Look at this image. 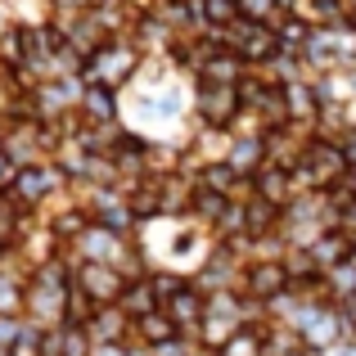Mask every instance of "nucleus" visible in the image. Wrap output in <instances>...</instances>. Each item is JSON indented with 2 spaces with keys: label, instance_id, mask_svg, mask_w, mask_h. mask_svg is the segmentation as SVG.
Listing matches in <instances>:
<instances>
[{
  "label": "nucleus",
  "instance_id": "obj_1",
  "mask_svg": "<svg viewBox=\"0 0 356 356\" xmlns=\"http://www.w3.org/2000/svg\"><path fill=\"white\" fill-rule=\"evenodd\" d=\"M140 68H145V50H140L131 36H108V41L81 63V81H86V86L118 90V86H127V81H136Z\"/></svg>",
  "mask_w": 356,
  "mask_h": 356
},
{
  "label": "nucleus",
  "instance_id": "obj_2",
  "mask_svg": "<svg viewBox=\"0 0 356 356\" xmlns=\"http://www.w3.org/2000/svg\"><path fill=\"white\" fill-rule=\"evenodd\" d=\"M194 113L208 131H230L243 113L239 86H217V81H194Z\"/></svg>",
  "mask_w": 356,
  "mask_h": 356
},
{
  "label": "nucleus",
  "instance_id": "obj_3",
  "mask_svg": "<svg viewBox=\"0 0 356 356\" xmlns=\"http://www.w3.org/2000/svg\"><path fill=\"white\" fill-rule=\"evenodd\" d=\"M252 185H257L261 203L280 208V203H289V194H293V172H289V167H261V172L252 176Z\"/></svg>",
  "mask_w": 356,
  "mask_h": 356
},
{
  "label": "nucleus",
  "instance_id": "obj_4",
  "mask_svg": "<svg viewBox=\"0 0 356 356\" xmlns=\"http://www.w3.org/2000/svg\"><path fill=\"white\" fill-rule=\"evenodd\" d=\"M248 289L257 298H275L280 289H284V270L275 266V261H266V266H252L248 270Z\"/></svg>",
  "mask_w": 356,
  "mask_h": 356
},
{
  "label": "nucleus",
  "instance_id": "obj_5",
  "mask_svg": "<svg viewBox=\"0 0 356 356\" xmlns=\"http://www.w3.org/2000/svg\"><path fill=\"white\" fill-rule=\"evenodd\" d=\"M235 9H239V18H248V23H270L275 27L280 18V0H235Z\"/></svg>",
  "mask_w": 356,
  "mask_h": 356
},
{
  "label": "nucleus",
  "instance_id": "obj_6",
  "mask_svg": "<svg viewBox=\"0 0 356 356\" xmlns=\"http://www.w3.org/2000/svg\"><path fill=\"white\" fill-rule=\"evenodd\" d=\"M81 289H86L90 298H108V293L118 298L122 284H118V275H113L108 266H86V280H81Z\"/></svg>",
  "mask_w": 356,
  "mask_h": 356
},
{
  "label": "nucleus",
  "instance_id": "obj_7",
  "mask_svg": "<svg viewBox=\"0 0 356 356\" xmlns=\"http://www.w3.org/2000/svg\"><path fill=\"white\" fill-rule=\"evenodd\" d=\"M172 312H176V321H199V312H203L199 289H176L172 293Z\"/></svg>",
  "mask_w": 356,
  "mask_h": 356
},
{
  "label": "nucleus",
  "instance_id": "obj_8",
  "mask_svg": "<svg viewBox=\"0 0 356 356\" xmlns=\"http://www.w3.org/2000/svg\"><path fill=\"white\" fill-rule=\"evenodd\" d=\"M127 312L149 316V312H154V289H149V284H131L127 289Z\"/></svg>",
  "mask_w": 356,
  "mask_h": 356
},
{
  "label": "nucleus",
  "instance_id": "obj_9",
  "mask_svg": "<svg viewBox=\"0 0 356 356\" xmlns=\"http://www.w3.org/2000/svg\"><path fill=\"white\" fill-rule=\"evenodd\" d=\"M140 334H145V339H154V343H167V339H172V325L149 316V321H140Z\"/></svg>",
  "mask_w": 356,
  "mask_h": 356
},
{
  "label": "nucleus",
  "instance_id": "obj_10",
  "mask_svg": "<svg viewBox=\"0 0 356 356\" xmlns=\"http://www.w3.org/2000/svg\"><path fill=\"white\" fill-rule=\"evenodd\" d=\"M221 356H257V339H252V334H239V339H230V348Z\"/></svg>",
  "mask_w": 356,
  "mask_h": 356
}]
</instances>
